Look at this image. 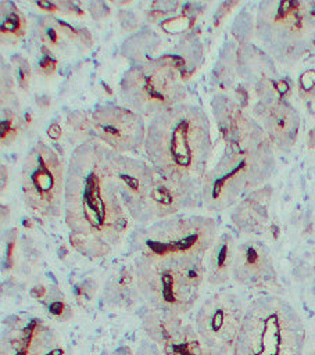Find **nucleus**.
Returning a JSON list of instances; mask_svg holds the SVG:
<instances>
[{"label": "nucleus", "mask_w": 315, "mask_h": 355, "mask_svg": "<svg viewBox=\"0 0 315 355\" xmlns=\"http://www.w3.org/2000/svg\"><path fill=\"white\" fill-rule=\"evenodd\" d=\"M115 154L97 139L76 146L67 165L64 222L68 240L80 255H110L124 240L130 216L115 179Z\"/></svg>", "instance_id": "obj_1"}, {"label": "nucleus", "mask_w": 315, "mask_h": 355, "mask_svg": "<svg viewBox=\"0 0 315 355\" xmlns=\"http://www.w3.org/2000/svg\"><path fill=\"white\" fill-rule=\"evenodd\" d=\"M143 148L158 176L201 187L212 155L208 115L186 101L155 115L147 122Z\"/></svg>", "instance_id": "obj_2"}, {"label": "nucleus", "mask_w": 315, "mask_h": 355, "mask_svg": "<svg viewBox=\"0 0 315 355\" xmlns=\"http://www.w3.org/2000/svg\"><path fill=\"white\" fill-rule=\"evenodd\" d=\"M275 166L273 146L268 137L240 147H226L203 179L204 207L221 212L236 205L248 193L264 186Z\"/></svg>", "instance_id": "obj_3"}, {"label": "nucleus", "mask_w": 315, "mask_h": 355, "mask_svg": "<svg viewBox=\"0 0 315 355\" xmlns=\"http://www.w3.org/2000/svg\"><path fill=\"white\" fill-rule=\"evenodd\" d=\"M305 327L296 308L283 297L253 300L230 355H303Z\"/></svg>", "instance_id": "obj_4"}, {"label": "nucleus", "mask_w": 315, "mask_h": 355, "mask_svg": "<svg viewBox=\"0 0 315 355\" xmlns=\"http://www.w3.org/2000/svg\"><path fill=\"white\" fill-rule=\"evenodd\" d=\"M133 272L137 294L147 306L178 316L194 308L205 282L204 261L179 257L135 258Z\"/></svg>", "instance_id": "obj_5"}, {"label": "nucleus", "mask_w": 315, "mask_h": 355, "mask_svg": "<svg viewBox=\"0 0 315 355\" xmlns=\"http://www.w3.org/2000/svg\"><path fill=\"white\" fill-rule=\"evenodd\" d=\"M255 35L279 62H297L315 37V1L265 0L258 4Z\"/></svg>", "instance_id": "obj_6"}, {"label": "nucleus", "mask_w": 315, "mask_h": 355, "mask_svg": "<svg viewBox=\"0 0 315 355\" xmlns=\"http://www.w3.org/2000/svg\"><path fill=\"white\" fill-rule=\"evenodd\" d=\"M216 222L205 215L179 214L140 226L130 239L135 258L182 257L204 261L216 239Z\"/></svg>", "instance_id": "obj_7"}, {"label": "nucleus", "mask_w": 315, "mask_h": 355, "mask_svg": "<svg viewBox=\"0 0 315 355\" xmlns=\"http://www.w3.org/2000/svg\"><path fill=\"white\" fill-rule=\"evenodd\" d=\"M118 90L125 107L148 119L185 103L186 98L185 80L165 55L126 69Z\"/></svg>", "instance_id": "obj_8"}, {"label": "nucleus", "mask_w": 315, "mask_h": 355, "mask_svg": "<svg viewBox=\"0 0 315 355\" xmlns=\"http://www.w3.org/2000/svg\"><path fill=\"white\" fill-rule=\"evenodd\" d=\"M21 191L25 207L44 218H58L64 208L67 166L60 154L39 140L21 164Z\"/></svg>", "instance_id": "obj_9"}, {"label": "nucleus", "mask_w": 315, "mask_h": 355, "mask_svg": "<svg viewBox=\"0 0 315 355\" xmlns=\"http://www.w3.org/2000/svg\"><path fill=\"white\" fill-rule=\"evenodd\" d=\"M247 305L233 290L208 295L194 316V329L203 345L215 355H230L239 336Z\"/></svg>", "instance_id": "obj_10"}, {"label": "nucleus", "mask_w": 315, "mask_h": 355, "mask_svg": "<svg viewBox=\"0 0 315 355\" xmlns=\"http://www.w3.org/2000/svg\"><path fill=\"white\" fill-rule=\"evenodd\" d=\"M93 137L119 154L137 151L144 144V118L125 105H103L90 112Z\"/></svg>", "instance_id": "obj_11"}, {"label": "nucleus", "mask_w": 315, "mask_h": 355, "mask_svg": "<svg viewBox=\"0 0 315 355\" xmlns=\"http://www.w3.org/2000/svg\"><path fill=\"white\" fill-rule=\"evenodd\" d=\"M142 326L162 355H215L203 345L194 326L183 323L182 316L151 309L143 316Z\"/></svg>", "instance_id": "obj_12"}, {"label": "nucleus", "mask_w": 315, "mask_h": 355, "mask_svg": "<svg viewBox=\"0 0 315 355\" xmlns=\"http://www.w3.org/2000/svg\"><path fill=\"white\" fill-rule=\"evenodd\" d=\"M203 202L201 187H191L155 175L148 194L133 218L142 226L197 208Z\"/></svg>", "instance_id": "obj_13"}, {"label": "nucleus", "mask_w": 315, "mask_h": 355, "mask_svg": "<svg viewBox=\"0 0 315 355\" xmlns=\"http://www.w3.org/2000/svg\"><path fill=\"white\" fill-rule=\"evenodd\" d=\"M232 279L248 290L278 291L280 288L271 251L257 239H247L237 244Z\"/></svg>", "instance_id": "obj_14"}, {"label": "nucleus", "mask_w": 315, "mask_h": 355, "mask_svg": "<svg viewBox=\"0 0 315 355\" xmlns=\"http://www.w3.org/2000/svg\"><path fill=\"white\" fill-rule=\"evenodd\" d=\"M211 108L226 147H240L268 137L262 125L246 112L237 98L218 93L211 101Z\"/></svg>", "instance_id": "obj_15"}, {"label": "nucleus", "mask_w": 315, "mask_h": 355, "mask_svg": "<svg viewBox=\"0 0 315 355\" xmlns=\"http://www.w3.org/2000/svg\"><path fill=\"white\" fill-rule=\"evenodd\" d=\"M1 355H64L57 334L40 319L12 323L1 337Z\"/></svg>", "instance_id": "obj_16"}, {"label": "nucleus", "mask_w": 315, "mask_h": 355, "mask_svg": "<svg viewBox=\"0 0 315 355\" xmlns=\"http://www.w3.org/2000/svg\"><path fill=\"white\" fill-rule=\"evenodd\" d=\"M155 175L148 162L126 154H115V179L132 220L143 205Z\"/></svg>", "instance_id": "obj_17"}, {"label": "nucleus", "mask_w": 315, "mask_h": 355, "mask_svg": "<svg viewBox=\"0 0 315 355\" xmlns=\"http://www.w3.org/2000/svg\"><path fill=\"white\" fill-rule=\"evenodd\" d=\"M253 115L261 122L271 144L280 150L289 151L297 141L300 132V115L297 110L287 101H279L272 105L255 103Z\"/></svg>", "instance_id": "obj_18"}, {"label": "nucleus", "mask_w": 315, "mask_h": 355, "mask_svg": "<svg viewBox=\"0 0 315 355\" xmlns=\"http://www.w3.org/2000/svg\"><path fill=\"white\" fill-rule=\"evenodd\" d=\"M39 36L43 50L54 57H64L75 51H86L92 47L90 32L56 17H43L39 22Z\"/></svg>", "instance_id": "obj_19"}, {"label": "nucleus", "mask_w": 315, "mask_h": 355, "mask_svg": "<svg viewBox=\"0 0 315 355\" xmlns=\"http://www.w3.org/2000/svg\"><path fill=\"white\" fill-rule=\"evenodd\" d=\"M272 193V187L264 184L243 197L230 212L233 225L247 234H259L264 232L268 223Z\"/></svg>", "instance_id": "obj_20"}, {"label": "nucleus", "mask_w": 315, "mask_h": 355, "mask_svg": "<svg viewBox=\"0 0 315 355\" xmlns=\"http://www.w3.org/2000/svg\"><path fill=\"white\" fill-rule=\"evenodd\" d=\"M236 248V240L230 233L225 232L216 236L204 258L205 282L208 284L222 286L232 279Z\"/></svg>", "instance_id": "obj_21"}, {"label": "nucleus", "mask_w": 315, "mask_h": 355, "mask_svg": "<svg viewBox=\"0 0 315 355\" xmlns=\"http://www.w3.org/2000/svg\"><path fill=\"white\" fill-rule=\"evenodd\" d=\"M237 75L254 87L273 76L276 69L268 54L251 43L237 47Z\"/></svg>", "instance_id": "obj_22"}, {"label": "nucleus", "mask_w": 315, "mask_h": 355, "mask_svg": "<svg viewBox=\"0 0 315 355\" xmlns=\"http://www.w3.org/2000/svg\"><path fill=\"white\" fill-rule=\"evenodd\" d=\"M28 31L25 15L10 1L1 3L0 12V36L1 43L7 46L17 44Z\"/></svg>", "instance_id": "obj_23"}, {"label": "nucleus", "mask_w": 315, "mask_h": 355, "mask_svg": "<svg viewBox=\"0 0 315 355\" xmlns=\"http://www.w3.org/2000/svg\"><path fill=\"white\" fill-rule=\"evenodd\" d=\"M236 65H237V47L233 43H226L222 47L214 68V80L222 90H226L233 85L237 73Z\"/></svg>", "instance_id": "obj_24"}, {"label": "nucleus", "mask_w": 315, "mask_h": 355, "mask_svg": "<svg viewBox=\"0 0 315 355\" xmlns=\"http://www.w3.org/2000/svg\"><path fill=\"white\" fill-rule=\"evenodd\" d=\"M67 132L69 133L72 141L76 143V146L85 143L89 139L93 137L92 130V118L90 114L86 111H72L68 114L67 121Z\"/></svg>", "instance_id": "obj_25"}, {"label": "nucleus", "mask_w": 315, "mask_h": 355, "mask_svg": "<svg viewBox=\"0 0 315 355\" xmlns=\"http://www.w3.org/2000/svg\"><path fill=\"white\" fill-rule=\"evenodd\" d=\"M0 137L3 146H11L22 132V121L18 112L12 107L1 108V122H0Z\"/></svg>", "instance_id": "obj_26"}, {"label": "nucleus", "mask_w": 315, "mask_h": 355, "mask_svg": "<svg viewBox=\"0 0 315 355\" xmlns=\"http://www.w3.org/2000/svg\"><path fill=\"white\" fill-rule=\"evenodd\" d=\"M11 67H12V73H14L18 87L21 90L26 92L29 89V82H31L29 62L21 55H14L11 58Z\"/></svg>", "instance_id": "obj_27"}, {"label": "nucleus", "mask_w": 315, "mask_h": 355, "mask_svg": "<svg viewBox=\"0 0 315 355\" xmlns=\"http://www.w3.org/2000/svg\"><path fill=\"white\" fill-rule=\"evenodd\" d=\"M298 93L304 100L315 101V71L308 69L300 75Z\"/></svg>", "instance_id": "obj_28"}, {"label": "nucleus", "mask_w": 315, "mask_h": 355, "mask_svg": "<svg viewBox=\"0 0 315 355\" xmlns=\"http://www.w3.org/2000/svg\"><path fill=\"white\" fill-rule=\"evenodd\" d=\"M56 68H57V60L54 58V55L46 51V55H43V58L39 61L37 72L43 76H51Z\"/></svg>", "instance_id": "obj_29"}, {"label": "nucleus", "mask_w": 315, "mask_h": 355, "mask_svg": "<svg viewBox=\"0 0 315 355\" xmlns=\"http://www.w3.org/2000/svg\"><path fill=\"white\" fill-rule=\"evenodd\" d=\"M135 355H162V352L155 343L147 338L139 344Z\"/></svg>", "instance_id": "obj_30"}, {"label": "nucleus", "mask_w": 315, "mask_h": 355, "mask_svg": "<svg viewBox=\"0 0 315 355\" xmlns=\"http://www.w3.org/2000/svg\"><path fill=\"white\" fill-rule=\"evenodd\" d=\"M236 6H237V1H225V3H222V4L219 6V10H218L216 14H215V24H216V25L221 24L219 21H222V19L226 17V14H229L230 10H232L233 7H236Z\"/></svg>", "instance_id": "obj_31"}, {"label": "nucleus", "mask_w": 315, "mask_h": 355, "mask_svg": "<svg viewBox=\"0 0 315 355\" xmlns=\"http://www.w3.org/2000/svg\"><path fill=\"white\" fill-rule=\"evenodd\" d=\"M307 146L315 151V123L314 126L309 129L308 135H307Z\"/></svg>", "instance_id": "obj_32"}, {"label": "nucleus", "mask_w": 315, "mask_h": 355, "mask_svg": "<svg viewBox=\"0 0 315 355\" xmlns=\"http://www.w3.org/2000/svg\"><path fill=\"white\" fill-rule=\"evenodd\" d=\"M111 355H135V354H132V351H130L129 348H126V347H121V348L115 349Z\"/></svg>", "instance_id": "obj_33"}, {"label": "nucleus", "mask_w": 315, "mask_h": 355, "mask_svg": "<svg viewBox=\"0 0 315 355\" xmlns=\"http://www.w3.org/2000/svg\"><path fill=\"white\" fill-rule=\"evenodd\" d=\"M308 355H315V347L308 352Z\"/></svg>", "instance_id": "obj_34"}]
</instances>
